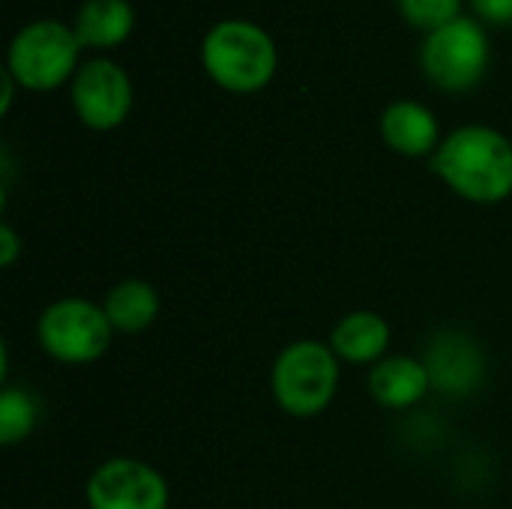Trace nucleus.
Here are the masks:
<instances>
[{
	"instance_id": "nucleus-1",
	"label": "nucleus",
	"mask_w": 512,
	"mask_h": 509,
	"mask_svg": "<svg viewBox=\"0 0 512 509\" xmlns=\"http://www.w3.org/2000/svg\"><path fill=\"white\" fill-rule=\"evenodd\" d=\"M429 165L465 201L498 204L512 195V141L492 126H459L441 141Z\"/></svg>"
},
{
	"instance_id": "nucleus-2",
	"label": "nucleus",
	"mask_w": 512,
	"mask_h": 509,
	"mask_svg": "<svg viewBox=\"0 0 512 509\" xmlns=\"http://www.w3.org/2000/svg\"><path fill=\"white\" fill-rule=\"evenodd\" d=\"M201 66L216 87L249 96L273 81L279 51L261 24L225 18L213 24L201 39Z\"/></svg>"
},
{
	"instance_id": "nucleus-3",
	"label": "nucleus",
	"mask_w": 512,
	"mask_h": 509,
	"mask_svg": "<svg viewBox=\"0 0 512 509\" xmlns=\"http://www.w3.org/2000/svg\"><path fill=\"white\" fill-rule=\"evenodd\" d=\"M81 42L75 30L57 18H39L24 24L6 51V72L18 87L30 93H48L63 87L81 69Z\"/></svg>"
},
{
	"instance_id": "nucleus-4",
	"label": "nucleus",
	"mask_w": 512,
	"mask_h": 509,
	"mask_svg": "<svg viewBox=\"0 0 512 509\" xmlns=\"http://www.w3.org/2000/svg\"><path fill=\"white\" fill-rule=\"evenodd\" d=\"M330 345L300 339L273 363V396L291 417H318L339 390V363Z\"/></svg>"
},
{
	"instance_id": "nucleus-5",
	"label": "nucleus",
	"mask_w": 512,
	"mask_h": 509,
	"mask_svg": "<svg viewBox=\"0 0 512 509\" xmlns=\"http://www.w3.org/2000/svg\"><path fill=\"white\" fill-rule=\"evenodd\" d=\"M423 75L444 93L474 90L489 69V36L471 15L426 33L420 45Z\"/></svg>"
},
{
	"instance_id": "nucleus-6",
	"label": "nucleus",
	"mask_w": 512,
	"mask_h": 509,
	"mask_svg": "<svg viewBox=\"0 0 512 509\" xmlns=\"http://www.w3.org/2000/svg\"><path fill=\"white\" fill-rule=\"evenodd\" d=\"M36 336L42 351H48L57 363L84 366L96 363L108 351L114 327L102 306L81 297H66L39 315Z\"/></svg>"
},
{
	"instance_id": "nucleus-7",
	"label": "nucleus",
	"mask_w": 512,
	"mask_h": 509,
	"mask_svg": "<svg viewBox=\"0 0 512 509\" xmlns=\"http://www.w3.org/2000/svg\"><path fill=\"white\" fill-rule=\"evenodd\" d=\"M72 108L87 129H117L132 111V81L126 69L108 57L81 63L72 78Z\"/></svg>"
},
{
	"instance_id": "nucleus-8",
	"label": "nucleus",
	"mask_w": 512,
	"mask_h": 509,
	"mask_svg": "<svg viewBox=\"0 0 512 509\" xmlns=\"http://www.w3.org/2000/svg\"><path fill=\"white\" fill-rule=\"evenodd\" d=\"M165 477L141 459H108L87 480L90 509H168Z\"/></svg>"
},
{
	"instance_id": "nucleus-9",
	"label": "nucleus",
	"mask_w": 512,
	"mask_h": 509,
	"mask_svg": "<svg viewBox=\"0 0 512 509\" xmlns=\"http://www.w3.org/2000/svg\"><path fill=\"white\" fill-rule=\"evenodd\" d=\"M432 387L447 393V396H471L480 390L483 375H486V357L480 351V345L459 333V330H447L438 333L423 357Z\"/></svg>"
},
{
	"instance_id": "nucleus-10",
	"label": "nucleus",
	"mask_w": 512,
	"mask_h": 509,
	"mask_svg": "<svg viewBox=\"0 0 512 509\" xmlns=\"http://www.w3.org/2000/svg\"><path fill=\"white\" fill-rule=\"evenodd\" d=\"M381 138L387 147L399 156L420 159V156H435L441 147V129L438 117L414 99H399L384 108L381 114Z\"/></svg>"
},
{
	"instance_id": "nucleus-11",
	"label": "nucleus",
	"mask_w": 512,
	"mask_h": 509,
	"mask_svg": "<svg viewBox=\"0 0 512 509\" xmlns=\"http://www.w3.org/2000/svg\"><path fill=\"white\" fill-rule=\"evenodd\" d=\"M369 390L378 405L402 411V408L417 405L432 390V378H429V369L423 360L384 357L369 372Z\"/></svg>"
},
{
	"instance_id": "nucleus-12",
	"label": "nucleus",
	"mask_w": 512,
	"mask_h": 509,
	"mask_svg": "<svg viewBox=\"0 0 512 509\" xmlns=\"http://www.w3.org/2000/svg\"><path fill=\"white\" fill-rule=\"evenodd\" d=\"M81 48L108 51L123 45L135 30V9L129 0H84L72 24Z\"/></svg>"
},
{
	"instance_id": "nucleus-13",
	"label": "nucleus",
	"mask_w": 512,
	"mask_h": 509,
	"mask_svg": "<svg viewBox=\"0 0 512 509\" xmlns=\"http://www.w3.org/2000/svg\"><path fill=\"white\" fill-rule=\"evenodd\" d=\"M390 345V324L375 312H351L345 315L330 336V348L339 360L354 366L381 363Z\"/></svg>"
},
{
	"instance_id": "nucleus-14",
	"label": "nucleus",
	"mask_w": 512,
	"mask_h": 509,
	"mask_svg": "<svg viewBox=\"0 0 512 509\" xmlns=\"http://www.w3.org/2000/svg\"><path fill=\"white\" fill-rule=\"evenodd\" d=\"M102 309H105L114 333H141L159 315V294L150 282L126 279L108 291Z\"/></svg>"
},
{
	"instance_id": "nucleus-15",
	"label": "nucleus",
	"mask_w": 512,
	"mask_h": 509,
	"mask_svg": "<svg viewBox=\"0 0 512 509\" xmlns=\"http://www.w3.org/2000/svg\"><path fill=\"white\" fill-rule=\"evenodd\" d=\"M36 417H39V408L33 396L21 387H6L0 393V444L15 447L24 438H30Z\"/></svg>"
},
{
	"instance_id": "nucleus-16",
	"label": "nucleus",
	"mask_w": 512,
	"mask_h": 509,
	"mask_svg": "<svg viewBox=\"0 0 512 509\" xmlns=\"http://www.w3.org/2000/svg\"><path fill=\"white\" fill-rule=\"evenodd\" d=\"M396 6L402 18L423 33L441 30L450 21L462 18V0H396Z\"/></svg>"
},
{
	"instance_id": "nucleus-17",
	"label": "nucleus",
	"mask_w": 512,
	"mask_h": 509,
	"mask_svg": "<svg viewBox=\"0 0 512 509\" xmlns=\"http://www.w3.org/2000/svg\"><path fill=\"white\" fill-rule=\"evenodd\" d=\"M477 21L483 24H512V0H468Z\"/></svg>"
},
{
	"instance_id": "nucleus-18",
	"label": "nucleus",
	"mask_w": 512,
	"mask_h": 509,
	"mask_svg": "<svg viewBox=\"0 0 512 509\" xmlns=\"http://www.w3.org/2000/svg\"><path fill=\"white\" fill-rule=\"evenodd\" d=\"M18 252H21V243H18L15 231L9 225H0V264L3 267H12L15 258H18Z\"/></svg>"
},
{
	"instance_id": "nucleus-19",
	"label": "nucleus",
	"mask_w": 512,
	"mask_h": 509,
	"mask_svg": "<svg viewBox=\"0 0 512 509\" xmlns=\"http://www.w3.org/2000/svg\"><path fill=\"white\" fill-rule=\"evenodd\" d=\"M15 78L9 75V72H3V105H0V111L6 114L9 111V105H12V93H15Z\"/></svg>"
}]
</instances>
